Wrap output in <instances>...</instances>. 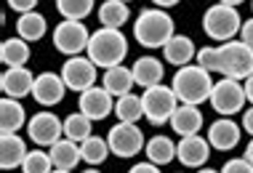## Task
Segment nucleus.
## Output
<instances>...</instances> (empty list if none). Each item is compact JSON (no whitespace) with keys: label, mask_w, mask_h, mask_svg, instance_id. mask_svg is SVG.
Returning <instances> with one entry per match:
<instances>
[{"label":"nucleus","mask_w":253,"mask_h":173,"mask_svg":"<svg viewBox=\"0 0 253 173\" xmlns=\"http://www.w3.org/2000/svg\"><path fill=\"white\" fill-rule=\"evenodd\" d=\"M245 101H248L245 86L240 80H232V78H221L213 86V93H211V107L224 117L240 112V109L245 107Z\"/></svg>","instance_id":"8"},{"label":"nucleus","mask_w":253,"mask_h":173,"mask_svg":"<svg viewBox=\"0 0 253 173\" xmlns=\"http://www.w3.org/2000/svg\"><path fill=\"white\" fill-rule=\"evenodd\" d=\"M53 171V163H51V155L48 152H27L24 163H22V173H51Z\"/></svg>","instance_id":"32"},{"label":"nucleus","mask_w":253,"mask_h":173,"mask_svg":"<svg viewBox=\"0 0 253 173\" xmlns=\"http://www.w3.org/2000/svg\"><path fill=\"white\" fill-rule=\"evenodd\" d=\"M243 157H245V160H248V163L253 165V138L248 141V147H245V155H243Z\"/></svg>","instance_id":"40"},{"label":"nucleus","mask_w":253,"mask_h":173,"mask_svg":"<svg viewBox=\"0 0 253 173\" xmlns=\"http://www.w3.org/2000/svg\"><path fill=\"white\" fill-rule=\"evenodd\" d=\"M80 112L91 120H104V117L115 115V96L107 91L104 86L101 88H88V91L80 93V101H78Z\"/></svg>","instance_id":"12"},{"label":"nucleus","mask_w":253,"mask_h":173,"mask_svg":"<svg viewBox=\"0 0 253 173\" xmlns=\"http://www.w3.org/2000/svg\"><path fill=\"white\" fill-rule=\"evenodd\" d=\"M51 173H70V171H59V168H53Z\"/></svg>","instance_id":"44"},{"label":"nucleus","mask_w":253,"mask_h":173,"mask_svg":"<svg viewBox=\"0 0 253 173\" xmlns=\"http://www.w3.org/2000/svg\"><path fill=\"white\" fill-rule=\"evenodd\" d=\"M197 173H221V171H213V168H200Z\"/></svg>","instance_id":"42"},{"label":"nucleus","mask_w":253,"mask_h":173,"mask_svg":"<svg viewBox=\"0 0 253 173\" xmlns=\"http://www.w3.org/2000/svg\"><path fill=\"white\" fill-rule=\"evenodd\" d=\"M221 173H253V165L245 160V157H235V160H227V163H224Z\"/></svg>","instance_id":"33"},{"label":"nucleus","mask_w":253,"mask_h":173,"mask_svg":"<svg viewBox=\"0 0 253 173\" xmlns=\"http://www.w3.org/2000/svg\"><path fill=\"white\" fill-rule=\"evenodd\" d=\"M152 3L157 5V8H170V5H176L179 0H152Z\"/></svg>","instance_id":"39"},{"label":"nucleus","mask_w":253,"mask_h":173,"mask_svg":"<svg viewBox=\"0 0 253 173\" xmlns=\"http://www.w3.org/2000/svg\"><path fill=\"white\" fill-rule=\"evenodd\" d=\"M218 3H227V5H235V8H237V5L245 3V0H218Z\"/></svg>","instance_id":"41"},{"label":"nucleus","mask_w":253,"mask_h":173,"mask_svg":"<svg viewBox=\"0 0 253 173\" xmlns=\"http://www.w3.org/2000/svg\"><path fill=\"white\" fill-rule=\"evenodd\" d=\"M101 86L107 88L109 93L115 96V99H120V96L131 93V88L136 86V78H133V69L131 67H112L104 72V80H101Z\"/></svg>","instance_id":"23"},{"label":"nucleus","mask_w":253,"mask_h":173,"mask_svg":"<svg viewBox=\"0 0 253 173\" xmlns=\"http://www.w3.org/2000/svg\"><path fill=\"white\" fill-rule=\"evenodd\" d=\"M240 35H243V43H248V45L253 48V19H248V22H243V30H240Z\"/></svg>","instance_id":"35"},{"label":"nucleus","mask_w":253,"mask_h":173,"mask_svg":"<svg viewBox=\"0 0 253 173\" xmlns=\"http://www.w3.org/2000/svg\"><path fill=\"white\" fill-rule=\"evenodd\" d=\"M131 69H133L136 86H141V88L160 86V83H163V72H166L163 61L155 59V56H141V59H136Z\"/></svg>","instance_id":"20"},{"label":"nucleus","mask_w":253,"mask_h":173,"mask_svg":"<svg viewBox=\"0 0 253 173\" xmlns=\"http://www.w3.org/2000/svg\"><path fill=\"white\" fill-rule=\"evenodd\" d=\"M0 88L8 99H22V96L32 93L35 88V75L27 67H8L3 75H0Z\"/></svg>","instance_id":"15"},{"label":"nucleus","mask_w":253,"mask_h":173,"mask_svg":"<svg viewBox=\"0 0 253 173\" xmlns=\"http://www.w3.org/2000/svg\"><path fill=\"white\" fill-rule=\"evenodd\" d=\"M213 86L216 83L211 80V72L205 67H179V72L173 75V88L176 99L179 104H203V101H211V93H213Z\"/></svg>","instance_id":"2"},{"label":"nucleus","mask_w":253,"mask_h":173,"mask_svg":"<svg viewBox=\"0 0 253 173\" xmlns=\"http://www.w3.org/2000/svg\"><path fill=\"white\" fill-rule=\"evenodd\" d=\"M93 3H96V0H56V8L64 19L83 22L85 16L93 13Z\"/></svg>","instance_id":"31"},{"label":"nucleus","mask_w":253,"mask_h":173,"mask_svg":"<svg viewBox=\"0 0 253 173\" xmlns=\"http://www.w3.org/2000/svg\"><path fill=\"white\" fill-rule=\"evenodd\" d=\"M88 43H91V32L85 30L83 22L64 19L53 30V45L64 56H80V51H88Z\"/></svg>","instance_id":"7"},{"label":"nucleus","mask_w":253,"mask_h":173,"mask_svg":"<svg viewBox=\"0 0 253 173\" xmlns=\"http://www.w3.org/2000/svg\"><path fill=\"white\" fill-rule=\"evenodd\" d=\"M173 35V19L166 13V8H147L136 16L133 38L144 48H163Z\"/></svg>","instance_id":"4"},{"label":"nucleus","mask_w":253,"mask_h":173,"mask_svg":"<svg viewBox=\"0 0 253 173\" xmlns=\"http://www.w3.org/2000/svg\"><path fill=\"white\" fill-rule=\"evenodd\" d=\"M8 5L19 13H30V11H35L38 0H8Z\"/></svg>","instance_id":"34"},{"label":"nucleus","mask_w":253,"mask_h":173,"mask_svg":"<svg viewBox=\"0 0 253 173\" xmlns=\"http://www.w3.org/2000/svg\"><path fill=\"white\" fill-rule=\"evenodd\" d=\"M170 128H173L181 138L184 136H195L197 130L203 128V112L195 107V104H179L173 117H170Z\"/></svg>","instance_id":"18"},{"label":"nucleus","mask_w":253,"mask_h":173,"mask_svg":"<svg viewBox=\"0 0 253 173\" xmlns=\"http://www.w3.org/2000/svg\"><path fill=\"white\" fill-rule=\"evenodd\" d=\"M45 30H48V22H45L43 13L38 11H30V13H22L16 22V32L19 38L27 40V43H35V40H40L45 35Z\"/></svg>","instance_id":"24"},{"label":"nucleus","mask_w":253,"mask_h":173,"mask_svg":"<svg viewBox=\"0 0 253 173\" xmlns=\"http://www.w3.org/2000/svg\"><path fill=\"white\" fill-rule=\"evenodd\" d=\"M0 61L5 67H24L30 61V45L22 38H8L0 45Z\"/></svg>","instance_id":"26"},{"label":"nucleus","mask_w":253,"mask_h":173,"mask_svg":"<svg viewBox=\"0 0 253 173\" xmlns=\"http://www.w3.org/2000/svg\"><path fill=\"white\" fill-rule=\"evenodd\" d=\"M61 78H64L67 88L75 93H83L88 88H93L96 83V64L85 56H70L61 67Z\"/></svg>","instance_id":"11"},{"label":"nucleus","mask_w":253,"mask_h":173,"mask_svg":"<svg viewBox=\"0 0 253 173\" xmlns=\"http://www.w3.org/2000/svg\"><path fill=\"white\" fill-rule=\"evenodd\" d=\"M128 16H131V11H128V3H123V0H104L99 5V22L109 30H120L128 22Z\"/></svg>","instance_id":"25"},{"label":"nucleus","mask_w":253,"mask_h":173,"mask_svg":"<svg viewBox=\"0 0 253 173\" xmlns=\"http://www.w3.org/2000/svg\"><path fill=\"white\" fill-rule=\"evenodd\" d=\"M91 123H93L91 117H85L83 112H75L64 120V136L72 138V141H78V144H83L88 136H93L91 133Z\"/></svg>","instance_id":"30"},{"label":"nucleus","mask_w":253,"mask_h":173,"mask_svg":"<svg viewBox=\"0 0 253 173\" xmlns=\"http://www.w3.org/2000/svg\"><path fill=\"white\" fill-rule=\"evenodd\" d=\"M48 155H51L53 168H59V171H72V168H78L80 160H83L80 144L72 141V138H61V141H56L53 147H48Z\"/></svg>","instance_id":"19"},{"label":"nucleus","mask_w":253,"mask_h":173,"mask_svg":"<svg viewBox=\"0 0 253 173\" xmlns=\"http://www.w3.org/2000/svg\"><path fill=\"white\" fill-rule=\"evenodd\" d=\"M141 101H144V117L152 126H166L170 123L176 107H179V99H176L173 88L168 86H152V88H144L141 93Z\"/></svg>","instance_id":"6"},{"label":"nucleus","mask_w":253,"mask_h":173,"mask_svg":"<svg viewBox=\"0 0 253 173\" xmlns=\"http://www.w3.org/2000/svg\"><path fill=\"white\" fill-rule=\"evenodd\" d=\"M240 136H243L240 126H237L235 120H229V117H221V120L211 123V128H208V141H211V147L218 149V152L235 149L237 144H240Z\"/></svg>","instance_id":"16"},{"label":"nucleus","mask_w":253,"mask_h":173,"mask_svg":"<svg viewBox=\"0 0 253 173\" xmlns=\"http://www.w3.org/2000/svg\"><path fill=\"white\" fill-rule=\"evenodd\" d=\"M27 123L30 120H27V112H24L22 104H19V99L3 96V101H0V133H16Z\"/></svg>","instance_id":"22"},{"label":"nucleus","mask_w":253,"mask_h":173,"mask_svg":"<svg viewBox=\"0 0 253 173\" xmlns=\"http://www.w3.org/2000/svg\"><path fill=\"white\" fill-rule=\"evenodd\" d=\"M243 128L253 136V107H251V109H245V115H243Z\"/></svg>","instance_id":"37"},{"label":"nucleus","mask_w":253,"mask_h":173,"mask_svg":"<svg viewBox=\"0 0 253 173\" xmlns=\"http://www.w3.org/2000/svg\"><path fill=\"white\" fill-rule=\"evenodd\" d=\"M80 152H83V163L88 165H101L109 157V141L107 138H99V136H88L83 144H80Z\"/></svg>","instance_id":"29"},{"label":"nucleus","mask_w":253,"mask_h":173,"mask_svg":"<svg viewBox=\"0 0 253 173\" xmlns=\"http://www.w3.org/2000/svg\"><path fill=\"white\" fill-rule=\"evenodd\" d=\"M176 157H179V163L184 168H203L205 163H208L211 157V141L208 138H203L200 133L195 136H184L179 144H176Z\"/></svg>","instance_id":"14"},{"label":"nucleus","mask_w":253,"mask_h":173,"mask_svg":"<svg viewBox=\"0 0 253 173\" xmlns=\"http://www.w3.org/2000/svg\"><path fill=\"white\" fill-rule=\"evenodd\" d=\"M83 173H99L96 168H88V171H83Z\"/></svg>","instance_id":"43"},{"label":"nucleus","mask_w":253,"mask_h":173,"mask_svg":"<svg viewBox=\"0 0 253 173\" xmlns=\"http://www.w3.org/2000/svg\"><path fill=\"white\" fill-rule=\"evenodd\" d=\"M203 30L211 40H216V43H229V40L243 30V19H240V13H237L235 5L213 3L203 16Z\"/></svg>","instance_id":"5"},{"label":"nucleus","mask_w":253,"mask_h":173,"mask_svg":"<svg viewBox=\"0 0 253 173\" xmlns=\"http://www.w3.org/2000/svg\"><path fill=\"white\" fill-rule=\"evenodd\" d=\"M163 56H166L168 64L173 67H187L197 53H195V43L187 38V35H173L166 45H163Z\"/></svg>","instance_id":"21"},{"label":"nucleus","mask_w":253,"mask_h":173,"mask_svg":"<svg viewBox=\"0 0 253 173\" xmlns=\"http://www.w3.org/2000/svg\"><path fill=\"white\" fill-rule=\"evenodd\" d=\"M243 86H245V96H248V101H251V107H253V75L243 83Z\"/></svg>","instance_id":"38"},{"label":"nucleus","mask_w":253,"mask_h":173,"mask_svg":"<svg viewBox=\"0 0 253 173\" xmlns=\"http://www.w3.org/2000/svg\"><path fill=\"white\" fill-rule=\"evenodd\" d=\"M27 136L38 144V147H53L64 136V120H59L53 112H38L27 123Z\"/></svg>","instance_id":"10"},{"label":"nucleus","mask_w":253,"mask_h":173,"mask_svg":"<svg viewBox=\"0 0 253 173\" xmlns=\"http://www.w3.org/2000/svg\"><path fill=\"white\" fill-rule=\"evenodd\" d=\"M107 141H109L112 155L118 157H133L141 152V147H147L144 133H141V128L136 123H118L115 128H109Z\"/></svg>","instance_id":"9"},{"label":"nucleus","mask_w":253,"mask_h":173,"mask_svg":"<svg viewBox=\"0 0 253 173\" xmlns=\"http://www.w3.org/2000/svg\"><path fill=\"white\" fill-rule=\"evenodd\" d=\"M70 91L61 75L56 72H40L35 78V88H32V99H35L40 107H56V104L64 99V93Z\"/></svg>","instance_id":"13"},{"label":"nucleus","mask_w":253,"mask_h":173,"mask_svg":"<svg viewBox=\"0 0 253 173\" xmlns=\"http://www.w3.org/2000/svg\"><path fill=\"white\" fill-rule=\"evenodd\" d=\"M128 173H160V168H157L155 163H139V165H133Z\"/></svg>","instance_id":"36"},{"label":"nucleus","mask_w":253,"mask_h":173,"mask_svg":"<svg viewBox=\"0 0 253 173\" xmlns=\"http://www.w3.org/2000/svg\"><path fill=\"white\" fill-rule=\"evenodd\" d=\"M115 115H118V123H136L144 115V101L136 93H126L120 99H115Z\"/></svg>","instance_id":"28"},{"label":"nucleus","mask_w":253,"mask_h":173,"mask_svg":"<svg viewBox=\"0 0 253 173\" xmlns=\"http://www.w3.org/2000/svg\"><path fill=\"white\" fill-rule=\"evenodd\" d=\"M147 157H149V163H155V165H168L170 160H176V144L170 141L168 136H152L147 141Z\"/></svg>","instance_id":"27"},{"label":"nucleus","mask_w":253,"mask_h":173,"mask_svg":"<svg viewBox=\"0 0 253 173\" xmlns=\"http://www.w3.org/2000/svg\"><path fill=\"white\" fill-rule=\"evenodd\" d=\"M128 56V40L120 30H109V27H101V30L91 32V43H88V59L96 67L112 69L120 67L123 59Z\"/></svg>","instance_id":"3"},{"label":"nucleus","mask_w":253,"mask_h":173,"mask_svg":"<svg viewBox=\"0 0 253 173\" xmlns=\"http://www.w3.org/2000/svg\"><path fill=\"white\" fill-rule=\"evenodd\" d=\"M197 64L232 80H248L253 75V48L243 40H229L218 48L197 51Z\"/></svg>","instance_id":"1"},{"label":"nucleus","mask_w":253,"mask_h":173,"mask_svg":"<svg viewBox=\"0 0 253 173\" xmlns=\"http://www.w3.org/2000/svg\"><path fill=\"white\" fill-rule=\"evenodd\" d=\"M123 3H131V0H123Z\"/></svg>","instance_id":"45"},{"label":"nucleus","mask_w":253,"mask_h":173,"mask_svg":"<svg viewBox=\"0 0 253 173\" xmlns=\"http://www.w3.org/2000/svg\"><path fill=\"white\" fill-rule=\"evenodd\" d=\"M251 8H253V3H251Z\"/></svg>","instance_id":"46"},{"label":"nucleus","mask_w":253,"mask_h":173,"mask_svg":"<svg viewBox=\"0 0 253 173\" xmlns=\"http://www.w3.org/2000/svg\"><path fill=\"white\" fill-rule=\"evenodd\" d=\"M24 157H27V144L22 136L0 133V165H3V171L22 168Z\"/></svg>","instance_id":"17"}]
</instances>
